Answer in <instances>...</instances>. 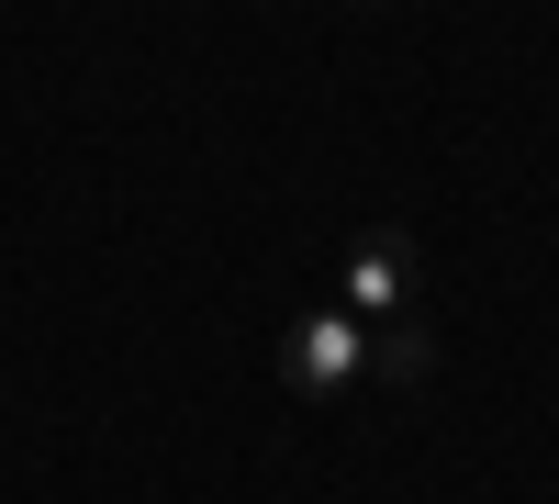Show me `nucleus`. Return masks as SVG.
Wrapping results in <instances>:
<instances>
[{
	"instance_id": "1",
	"label": "nucleus",
	"mask_w": 559,
	"mask_h": 504,
	"mask_svg": "<svg viewBox=\"0 0 559 504\" xmlns=\"http://www.w3.org/2000/svg\"><path fill=\"white\" fill-rule=\"evenodd\" d=\"M280 382H292L302 403L369 382V326H358L347 303H336V314H302V326H280Z\"/></svg>"
},
{
	"instance_id": "2",
	"label": "nucleus",
	"mask_w": 559,
	"mask_h": 504,
	"mask_svg": "<svg viewBox=\"0 0 559 504\" xmlns=\"http://www.w3.org/2000/svg\"><path fill=\"white\" fill-rule=\"evenodd\" d=\"M347 314H358V326L414 314V236H403V224H358V236H347Z\"/></svg>"
},
{
	"instance_id": "3",
	"label": "nucleus",
	"mask_w": 559,
	"mask_h": 504,
	"mask_svg": "<svg viewBox=\"0 0 559 504\" xmlns=\"http://www.w3.org/2000/svg\"><path fill=\"white\" fill-rule=\"evenodd\" d=\"M426 371H437L426 314H392V326H369V382H426Z\"/></svg>"
}]
</instances>
